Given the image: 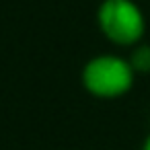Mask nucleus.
<instances>
[{
  "instance_id": "nucleus-2",
  "label": "nucleus",
  "mask_w": 150,
  "mask_h": 150,
  "mask_svg": "<svg viewBox=\"0 0 150 150\" xmlns=\"http://www.w3.org/2000/svg\"><path fill=\"white\" fill-rule=\"evenodd\" d=\"M101 33L115 45H138L146 33V19L134 0H103L97 11Z\"/></svg>"
},
{
  "instance_id": "nucleus-1",
  "label": "nucleus",
  "mask_w": 150,
  "mask_h": 150,
  "mask_svg": "<svg viewBox=\"0 0 150 150\" xmlns=\"http://www.w3.org/2000/svg\"><path fill=\"white\" fill-rule=\"evenodd\" d=\"M136 72L127 58L101 54L91 58L80 74L82 86L97 99H117L132 91Z\"/></svg>"
},
{
  "instance_id": "nucleus-4",
  "label": "nucleus",
  "mask_w": 150,
  "mask_h": 150,
  "mask_svg": "<svg viewBox=\"0 0 150 150\" xmlns=\"http://www.w3.org/2000/svg\"><path fill=\"white\" fill-rule=\"evenodd\" d=\"M140 150H150V134L144 138V142H142V148Z\"/></svg>"
},
{
  "instance_id": "nucleus-3",
  "label": "nucleus",
  "mask_w": 150,
  "mask_h": 150,
  "mask_svg": "<svg viewBox=\"0 0 150 150\" xmlns=\"http://www.w3.org/2000/svg\"><path fill=\"white\" fill-rule=\"evenodd\" d=\"M127 60L134 72H150V45H138Z\"/></svg>"
}]
</instances>
